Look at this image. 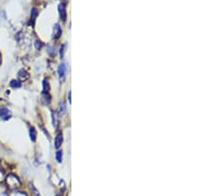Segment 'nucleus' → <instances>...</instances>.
Segmentation results:
<instances>
[{
  "mask_svg": "<svg viewBox=\"0 0 223 196\" xmlns=\"http://www.w3.org/2000/svg\"><path fill=\"white\" fill-rule=\"evenodd\" d=\"M6 184L10 189H16V188L20 187L21 182L15 174H9L6 177Z\"/></svg>",
  "mask_w": 223,
  "mask_h": 196,
  "instance_id": "f257e3e1",
  "label": "nucleus"
},
{
  "mask_svg": "<svg viewBox=\"0 0 223 196\" xmlns=\"http://www.w3.org/2000/svg\"><path fill=\"white\" fill-rule=\"evenodd\" d=\"M0 117L3 120V121H7L12 117V113L7 107H2L0 108Z\"/></svg>",
  "mask_w": 223,
  "mask_h": 196,
  "instance_id": "f03ea898",
  "label": "nucleus"
},
{
  "mask_svg": "<svg viewBox=\"0 0 223 196\" xmlns=\"http://www.w3.org/2000/svg\"><path fill=\"white\" fill-rule=\"evenodd\" d=\"M17 76H18V78H19V81H26L30 78V74H29V72L26 70H24V68H22V70L18 71Z\"/></svg>",
  "mask_w": 223,
  "mask_h": 196,
  "instance_id": "7ed1b4c3",
  "label": "nucleus"
},
{
  "mask_svg": "<svg viewBox=\"0 0 223 196\" xmlns=\"http://www.w3.org/2000/svg\"><path fill=\"white\" fill-rule=\"evenodd\" d=\"M58 76H60L61 79L65 78V74H67V64H61L60 65H58Z\"/></svg>",
  "mask_w": 223,
  "mask_h": 196,
  "instance_id": "20e7f679",
  "label": "nucleus"
},
{
  "mask_svg": "<svg viewBox=\"0 0 223 196\" xmlns=\"http://www.w3.org/2000/svg\"><path fill=\"white\" fill-rule=\"evenodd\" d=\"M58 12H60V16L62 21L65 22L67 20V12H65V4H60L58 6Z\"/></svg>",
  "mask_w": 223,
  "mask_h": 196,
  "instance_id": "39448f33",
  "label": "nucleus"
},
{
  "mask_svg": "<svg viewBox=\"0 0 223 196\" xmlns=\"http://www.w3.org/2000/svg\"><path fill=\"white\" fill-rule=\"evenodd\" d=\"M63 141H64V138H63V134L62 133H58L56 139H55V148L56 149H60L62 144H63Z\"/></svg>",
  "mask_w": 223,
  "mask_h": 196,
  "instance_id": "423d86ee",
  "label": "nucleus"
},
{
  "mask_svg": "<svg viewBox=\"0 0 223 196\" xmlns=\"http://www.w3.org/2000/svg\"><path fill=\"white\" fill-rule=\"evenodd\" d=\"M61 35H62V28H61V26L58 24H56L54 26V36H53V38L55 40H57V39H58L61 37Z\"/></svg>",
  "mask_w": 223,
  "mask_h": 196,
  "instance_id": "0eeeda50",
  "label": "nucleus"
},
{
  "mask_svg": "<svg viewBox=\"0 0 223 196\" xmlns=\"http://www.w3.org/2000/svg\"><path fill=\"white\" fill-rule=\"evenodd\" d=\"M51 100H52V97H51L49 92H44L42 94V102L45 105H49L51 103Z\"/></svg>",
  "mask_w": 223,
  "mask_h": 196,
  "instance_id": "6e6552de",
  "label": "nucleus"
},
{
  "mask_svg": "<svg viewBox=\"0 0 223 196\" xmlns=\"http://www.w3.org/2000/svg\"><path fill=\"white\" fill-rule=\"evenodd\" d=\"M29 136H30V140L32 142H36V139H37V131H36L34 127H31L30 130H29Z\"/></svg>",
  "mask_w": 223,
  "mask_h": 196,
  "instance_id": "1a4fd4ad",
  "label": "nucleus"
},
{
  "mask_svg": "<svg viewBox=\"0 0 223 196\" xmlns=\"http://www.w3.org/2000/svg\"><path fill=\"white\" fill-rule=\"evenodd\" d=\"M21 81L17 80V79H12V80L10 81V86L12 87V88H20L21 87Z\"/></svg>",
  "mask_w": 223,
  "mask_h": 196,
  "instance_id": "9d476101",
  "label": "nucleus"
},
{
  "mask_svg": "<svg viewBox=\"0 0 223 196\" xmlns=\"http://www.w3.org/2000/svg\"><path fill=\"white\" fill-rule=\"evenodd\" d=\"M43 89H44V92H49L50 83L48 81V79H44V81H43Z\"/></svg>",
  "mask_w": 223,
  "mask_h": 196,
  "instance_id": "9b49d317",
  "label": "nucleus"
},
{
  "mask_svg": "<svg viewBox=\"0 0 223 196\" xmlns=\"http://www.w3.org/2000/svg\"><path fill=\"white\" fill-rule=\"evenodd\" d=\"M38 14H39V11L37 10V8H32V11H31V19H32L33 22L36 20V18H37Z\"/></svg>",
  "mask_w": 223,
  "mask_h": 196,
  "instance_id": "f8f14e48",
  "label": "nucleus"
},
{
  "mask_svg": "<svg viewBox=\"0 0 223 196\" xmlns=\"http://www.w3.org/2000/svg\"><path fill=\"white\" fill-rule=\"evenodd\" d=\"M30 189H31V193H32L33 196H41L40 192L36 189V187L33 184H30Z\"/></svg>",
  "mask_w": 223,
  "mask_h": 196,
  "instance_id": "ddd939ff",
  "label": "nucleus"
},
{
  "mask_svg": "<svg viewBox=\"0 0 223 196\" xmlns=\"http://www.w3.org/2000/svg\"><path fill=\"white\" fill-rule=\"evenodd\" d=\"M0 196H8V194H7V187H5L2 184H0Z\"/></svg>",
  "mask_w": 223,
  "mask_h": 196,
  "instance_id": "4468645a",
  "label": "nucleus"
},
{
  "mask_svg": "<svg viewBox=\"0 0 223 196\" xmlns=\"http://www.w3.org/2000/svg\"><path fill=\"white\" fill-rule=\"evenodd\" d=\"M56 159L58 162H62V161H63V151H58L56 152Z\"/></svg>",
  "mask_w": 223,
  "mask_h": 196,
  "instance_id": "2eb2a0df",
  "label": "nucleus"
},
{
  "mask_svg": "<svg viewBox=\"0 0 223 196\" xmlns=\"http://www.w3.org/2000/svg\"><path fill=\"white\" fill-rule=\"evenodd\" d=\"M48 54L51 57H55L56 56V49L53 46H48Z\"/></svg>",
  "mask_w": 223,
  "mask_h": 196,
  "instance_id": "dca6fc26",
  "label": "nucleus"
},
{
  "mask_svg": "<svg viewBox=\"0 0 223 196\" xmlns=\"http://www.w3.org/2000/svg\"><path fill=\"white\" fill-rule=\"evenodd\" d=\"M65 110H67V109H65V104H61L60 107H58V115H60V116L64 115L65 113Z\"/></svg>",
  "mask_w": 223,
  "mask_h": 196,
  "instance_id": "f3484780",
  "label": "nucleus"
},
{
  "mask_svg": "<svg viewBox=\"0 0 223 196\" xmlns=\"http://www.w3.org/2000/svg\"><path fill=\"white\" fill-rule=\"evenodd\" d=\"M10 196H27L24 192H20V191H14L10 194Z\"/></svg>",
  "mask_w": 223,
  "mask_h": 196,
  "instance_id": "a211bd4d",
  "label": "nucleus"
},
{
  "mask_svg": "<svg viewBox=\"0 0 223 196\" xmlns=\"http://www.w3.org/2000/svg\"><path fill=\"white\" fill-rule=\"evenodd\" d=\"M35 47H36V49H37L38 51H40L43 48V43L41 41H36L35 42Z\"/></svg>",
  "mask_w": 223,
  "mask_h": 196,
  "instance_id": "6ab92c4d",
  "label": "nucleus"
},
{
  "mask_svg": "<svg viewBox=\"0 0 223 196\" xmlns=\"http://www.w3.org/2000/svg\"><path fill=\"white\" fill-rule=\"evenodd\" d=\"M52 117H53V124L55 126V128H57V118L55 116V113H52Z\"/></svg>",
  "mask_w": 223,
  "mask_h": 196,
  "instance_id": "aec40b11",
  "label": "nucleus"
},
{
  "mask_svg": "<svg viewBox=\"0 0 223 196\" xmlns=\"http://www.w3.org/2000/svg\"><path fill=\"white\" fill-rule=\"evenodd\" d=\"M64 53H65V46H62L61 47V51H60L61 59H63V57H64Z\"/></svg>",
  "mask_w": 223,
  "mask_h": 196,
  "instance_id": "412c9836",
  "label": "nucleus"
},
{
  "mask_svg": "<svg viewBox=\"0 0 223 196\" xmlns=\"http://www.w3.org/2000/svg\"><path fill=\"white\" fill-rule=\"evenodd\" d=\"M3 180H4V172H3L1 169H0V182H1V181H3Z\"/></svg>",
  "mask_w": 223,
  "mask_h": 196,
  "instance_id": "4be33fe9",
  "label": "nucleus"
},
{
  "mask_svg": "<svg viewBox=\"0 0 223 196\" xmlns=\"http://www.w3.org/2000/svg\"><path fill=\"white\" fill-rule=\"evenodd\" d=\"M2 64V57H1V54H0V65Z\"/></svg>",
  "mask_w": 223,
  "mask_h": 196,
  "instance_id": "5701e85b",
  "label": "nucleus"
},
{
  "mask_svg": "<svg viewBox=\"0 0 223 196\" xmlns=\"http://www.w3.org/2000/svg\"><path fill=\"white\" fill-rule=\"evenodd\" d=\"M57 196H58V195H57Z\"/></svg>",
  "mask_w": 223,
  "mask_h": 196,
  "instance_id": "b1692460",
  "label": "nucleus"
}]
</instances>
